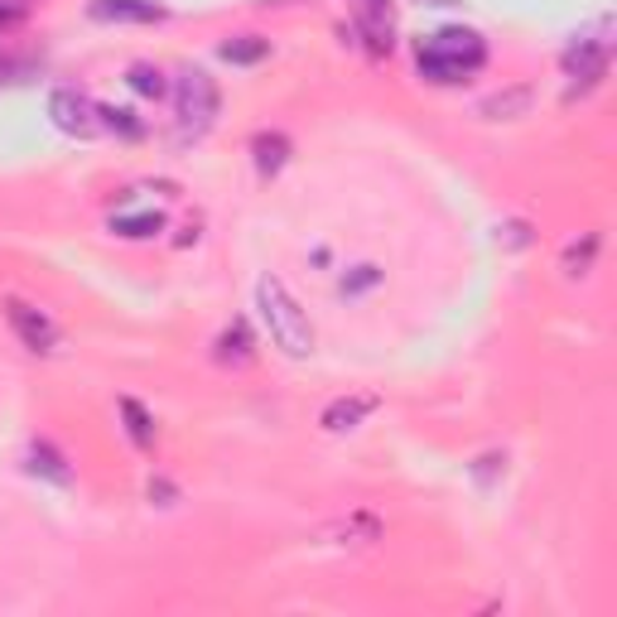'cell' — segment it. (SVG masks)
<instances>
[{
    "mask_svg": "<svg viewBox=\"0 0 617 617\" xmlns=\"http://www.w3.org/2000/svg\"><path fill=\"white\" fill-rule=\"evenodd\" d=\"M415 63L430 83H468L482 63H488V44L482 35L464 25H448V29H434L415 44Z\"/></svg>",
    "mask_w": 617,
    "mask_h": 617,
    "instance_id": "1",
    "label": "cell"
},
{
    "mask_svg": "<svg viewBox=\"0 0 617 617\" xmlns=\"http://www.w3.org/2000/svg\"><path fill=\"white\" fill-rule=\"evenodd\" d=\"M256 309H261V323L271 333V343L280 347L285 357H309L313 353V323L309 313L299 309V299L280 285L275 275H266L256 285Z\"/></svg>",
    "mask_w": 617,
    "mask_h": 617,
    "instance_id": "2",
    "label": "cell"
},
{
    "mask_svg": "<svg viewBox=\"0 0 617 617\" xmlns=\"http://www.w3.org/2000/svg\"><path fill=\"white\" fill-rule=\"evenodd\" d=\"M613 20H599V25H589L583 35H575V44L565 49V73L575 77L569 83V97H583L593 92V87L608 77L613 69Z\"/></svg>",
    "mask_w": 617,
    "mask_h": 617,
    "instance_id": "3",
    "label": "cell"
},
{
    "mask_svg": "<svg viewBox=\"0 0 617 617\" xmlns=\"http://www.w3.org/2000/svg\"><path fill=\"white\" fill-rule=\"evenodd\" d=\"M222 92L203 69H184L174 83V116H178V140H198L218 121Z\"/></svg>",
    "mask_w": 617,
    "mask_h": 617,
    "instance_id": "4",
    "label": "cell"
},
{
    "mask_svg": "<svg viewBox=\"0 0 617 617\" xmlns=\"http://www.w3.org/2000/svg\"><path fill=\"white\" fill-rule=\"evenodd\" d=\"M49 121L73 140H92L102 136V116H97V102L77 87H53L49 92Z\"/></svg>",
    "mask_w": 617,
    "mask_h": 617,
    "instance_id": "5",
    "label": "cell"
},
{
    "mask_svg": "<svg viewBox=\"0 0 617 617\" xmlns=\"http://www.w3.org/2000/svg\"><path fill=\"white\" fill-rule=\"evenodd\" d=\"M5 319L29 353H53V347H59V323H53L44 309L25 305V299H5Z\"/></svg>",
    "mask_w": 617,
    "mask_h": 617,
    "instance_id": "6",
    "label": "cell"
},
{
    "mask_svg": "<svg viewBox=\"0 0 617 617\" xmlns=\"http://www.w3.org/2000/svg\"><path fill=\"white\" fill-rule=\"evenodd\" d=\"M92 20H107V25H160L164 10L155 0H92Z\"/></svg>",
    "mask_w": 617,
    "mask_h": 617,
    "instance_id": "7",
    "label": "cell"
},
{
    "mask_svg": "<svg viewBox=\"0 0 617 617\" xmlns=\"http://www.w3.org/2000/svg\"><path fill=\"white\" fill-rule=\"evenodd\" d=\"M372 410H377V396H338V400H329V406H323L319 424L329 434H347V430H357V424H362Z\"/></svg>",
    "mask_w": 617,
    "mask_h": 617,
    "instance_id": "8",
    "label": "cell"
},
{
    "mask_svg": "<svg viewBox=\"0 0 617 617\" xmlns=\"http://www.w3.org/2000/svg\"><path fill=\"white\" fill-rule=\"evenodd\" d=\"M357 29L372 44V53L391 49V0H357Z\"/></svg>",
    "mask_w": 617,
    "mask_h": 617,
    "instance_id": "9",
    "label": "cell"
},
{
    "mask_svg": "<svg viewBox=\"0 0 617 617\" xmlns=\"http://www.w3.org/2000/svg\"><path fill=\"white\" fill-rule=\"evenodd\" d=\"M25 468L35 478H49V482H59V488H69L73 482V468H69V458L59 454L49 440H35L29 444V454H25Z\"/></svg>",
    "mask_w": 617,
    "mask_h": 617,
    "instance_id": "10",
    "label": "cell"
},
{
    "mask_svg": "<svg viewBox=\"0 0 617 617\" xmlns=\"http://www.w3.org/2000/svg\"><path fill=\"white\" fill-rule=\"evenodd\" d=\"M212 357H218L222 367H246V362L256 357V347H251V329H246L242 319H232V329L218 338V353H212Z\"/></svg>",
    "mask_w": 617,
    "mask_h": 617,
    "instance_id": "11",
    "label": "cell"
},
{
    "mask_svg": "<svg viewBox=\"0 0 617 617\" xmlns=\"http://www.w3.org/2000/svg\"><path fill=\"white\" fill-rule=\"evenodd\" d=\"M251 155H256V170L271 178V174L285 170V160H289V140L280 136V131H261V136L251 140Z\"/></svg>",
    "mask_w": 617,
    "mask_h": 617,
    "instance_id": "12",
    "label": "cell"
},
{
    "mask_svg": "<svg viewBox=\"0 0 617 617\" xmlns=\"http://www.w3.org/2000/svg\"><path fill=\"white\" fill-rule=\"evenodd\" d=\"M121 420H126V434H131V444H136V448H155V420H150V415H145V406H140V400H121Z\"/></svg>",
    "mask_w": 617,
    "mask_h": 617,
    "instance_id": "13",
    "label": "cell"
},
{
    "mask_svg": "<svg viewBox=\"0 0 617 617\" xmlns=\"http://www.w3.org/2000/svg\"><path fill=\"white\" fill-rule=\"evenodd\" d=\"M266 53H271V39H256V35H237L222 44V59L237 63V69H251V63H261Z\"/></svg>",
    "mask_w": 617,
    "mask_h": 617,
    "instance_id": "14",
    "label": "cell"
},
{
    "mask_svg": "<svg viewBox=\"0 0 617 617\" xmlns=\"http://www.w3.org/2000/svg\"><path fill=\"white\" fill-rule=\"evenodd\" d=\"M111 232L116 237H155V232H164V218L160 212H116Z\"/></svg>",
    "mask_w": 617,
    "mask_h": 617,
    "instance_id": "15",
    "label": "cell"
},
{
    "mask_svg": "<svg viewBox=\"0 0 617 617\" xmlns=\"http://www.w3.org/2000/svg\"><path fill=\"white\" fill-rule=\"evenodd\" d=\"M126 83H131V92H140V97H170V83H164V73L155 69V63H136V69L126 73Z\"/></svg>",
    "mask_w": 617,
    "mask_h": 617,
    "instance_id": "16",
    "label": "cell"
},
{
    "mask_svg": "<svg viewBox=\"0 0 617 617\" xmlns=\"http://www.w3.org/2000/svg\"><path fill=\"white\" fill-rule=\"evenodd\" d=\"M97 116H102V131H116V136H126V140H136L145 136V126L136 121V111H126V107H97Z\"/></svg>",
    "mask_w": 617,
    "mask_h": 617,
    "instance_id": "17",
    "label": "cell"
},
{
    "mask_svg": "<svg viewBox=\"0 0 617 617\" xmlns=\"http://www.w3.org/2000/svg\"><path fill=\"white\" fill-rule=\"evenodd\" d=\"M593 256H599V232H589V237H583V246H579V242L565 246V271H569V275H589Z\"/></svg>",
    "mask_w": 617,
    "mask_h": 617,
    "instance_id": "18",
    "label": "cell"
},
{
    "mask_svg": "<svg viewBox=\"0 0 617 617\" xmlns=\"http://www.w3.org/2000/svg\"><path fill=\"white\" fill-rule=\"evenodd\" d=\"M526 102H531V92H526V87H516V92H507V97H492V102H482V111H488L492 121H502L507 111H521Z\"/></svg>",
    "mask_w": 617,
    "mask_h": 617,
    "instance_id": "19",
    "label": "cell"
},
{
    "mask_svg": "<svg viewBox=\"0 0 617 617\" xmlns=\"http://www.w3.org/2000/svg\"><path fill=\"white\" fill-rule=\"evenodd\" d=\"M381 285V271L377 266H357V275H343V295L353 299V295H362V289H372Z\"/></svg>",
    "mask_w": 617,
    "mask_h": 617,
    "instance_id": "20",
    "label": "cell"
},
{
    "mask_svg": "<svg viewBox=\"0 0 617 617\" xmlns=\"http://www.w3.org/2000/svg\"><path fill=\"white\" fill-rule=\"evenodd\" d=\"M502 464H507V458H502V454H482L478 464H473V478H478V488H488V482L502 473Z\"/></svg>",
    "mask_w": 617,
    "mask_h": 617,
    "instance_id": "21",
    "label": "cell"
},
{
    "mask_svg": "<svg viewBox=\"0 0 617 617\" xmlns=\"http://www.w3.org/2000/svg\"><path fill=\"white\" fill-rule=\"evenodd\" d=\"M174 497H178V492H174V482L150 478V502H155V507H174Z\"/></svg>",
    "mask_w": 617,
    "mask_h": 617,
    "instance_id": "22",
    "label": "cell"
}]
</instances>
